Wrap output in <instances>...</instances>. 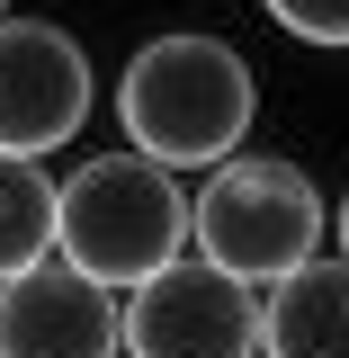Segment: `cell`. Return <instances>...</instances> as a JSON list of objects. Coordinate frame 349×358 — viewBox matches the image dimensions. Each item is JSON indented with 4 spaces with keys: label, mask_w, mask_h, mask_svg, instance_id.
Wrapping results in <instances>:
<instances>
[{
    "label": "cell",
    "mask_w": 349,
    "mask_h": 358,
    "mask_svg": "<svg viewBox=\"0 0 349 358\" xmlns=\"http://www.w3.org/2000/svg\"><path fill=\"white\" fill-rule=\"evenodd\" d=\"M260 117V81L251 63L206 27H171V36H143L117 81V126L134 152L171 162V171H215L242 152V134Z\"/></svg>",
    "instance_id": "6da1fadb"
},
{
    "label": "cell",
    "mask_w": 349,
    "mask_h": 358,
    "mask_svg": "<svg viewBox=\"0 0 349 358\" xmlns=\"http://www.w3.org/2000/svg\"><path fill=\"white\" fill-rule=\"evenodd\" d=\"M197 242V197L152 152H90L63 179V260H81L108 287H143Z\"/></svg>",
    "instance_id": "7a4b0ae2"
},
{
    "label": "cell",
    "mask_w": 349,
    "mask_h": 358,
    "mask_svg": "<svg viewBox=\"0 0 349 358\" xmlns=\"http://www.w3.org/2000/svg\"><path fill=\"white\" fill-rule=\"evenodd\" d=\"M332 233V206L287 152H233L197 188V251L251 287H278L287 268H305Z\"/></svg>",
    "instance_id": "3957f363"
},
{
    "label": "cell",
    "mask_w": 349,
    "mask_h": 358,
    "mask_svg": "<svg viewBox=\"0 0 349 358\" xmlns=\"http://www.w3.org/2000/svg\"><path fill=\"white\" fill-rule=\"evenodd\" d=\"M260 313L269 296H251V278L197 251L126 287V358H260Z\"/></svg>",
    "instance_id": "277c9868"
},
{
    "label": "cell",
    "mask_w": 349,
    "mask_h": 358,
    "mask_svg": "<svg viewBox=\"0 0 349 358\" xmlns=\"http://www.w3.org/2000/svg\"><path fill=\"white\" fill-rule=\"evenodd\" d=\"M90 99H99V72L63 18H0V143L9 152H63L90 126Z\"/></svg>",
    "instance_id": "5b68a950"
},
{
    "label": "cell",
    "mask_w": 349,
    "mask_h": 358,
    "mask_svg": "<svg viewBox=\"0 0 349 358\" xmlns=\"http://www.w3.org/2000/svg\"><path fill=\"white\" fill-rule=\"evenodd\" d=\"M0 358H126V305L81 260L0 278Z\"/></svg>",
    "instance_id": "8992f818"
},
{
    "label": "cell",
    "mask_w": 349,
    "mask_h": 358,
    "mask_svg": "<svg viewBox=\"0 0 349 358\" xmlns=\"http://www.w3.org/2000/svg\"><path fill=\"white\" fill-rule=\"evenodd\" d=\"M260 358H349V260L287 268L260 313Z\"/></svg>",
    "instance_id": "52a82bcc"
},
{
    "label": "cell",
    "mask_w": 349,
    "mask_h": 358,
    "mask_svg": "<svg viewBox=\"0 0 349 358\" xmlns=\"http://www.w3.org/2000/svg\"><path fill=\"white\" fill-rule=\"evenodd\" d=\"M63 251V179H45V152L0 143V278Z\"/></svg>",
    "instance_id": "ba28073f"
},
{
    "label": "cell",
    "mask_w": 349,
    "mask_h": 358,
    "mask_svg": "<svg viewBox=\"0 0 349 358\" xmlns=\"http://www.w3.org/2000/svg\"><path fill=\"white\" fill-rule=\"evenodd\" d=\"M269 18L296 45H322V54H349V0H260Z\"/></svg>",
    "instance_id": "9c48e42d"
},
{
    "label": "cell",
    "mask_w": 349,
    "mask_h": 358,
    "mask_svg": "<svg viewBox=\"0 0 349 358\" xmlns=\"http://www.w3.org/2000/svg\"><path fill=\"white\" fill-rule=\"evenodd\" d=\"M332 233H341V260H349V188H341V206H332Z\"/></svg>",
    "instance_id": "30bf717a"
},
{
    "label": "cell",
    "mask_w": 349,
    "mask_h": 358,
    "mask_svg": "<svg viewBox=\"0 0 349 358\" xmlns=\"http://www.w3.org/2000/svg\"><path fill=\"white\" fill-rule=\"evenodd\" d=\"M0 18H9V0H0Z\"/></svg>",
    "instance_id": "8fae6325"
}]
</instances>
